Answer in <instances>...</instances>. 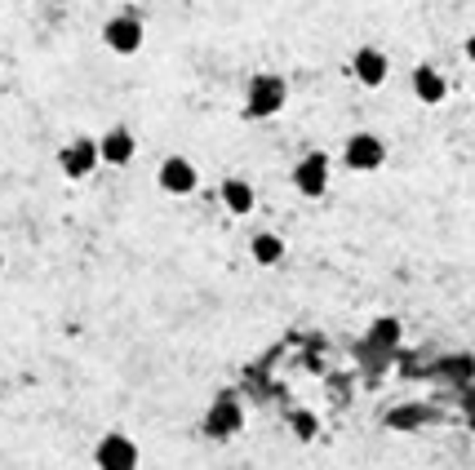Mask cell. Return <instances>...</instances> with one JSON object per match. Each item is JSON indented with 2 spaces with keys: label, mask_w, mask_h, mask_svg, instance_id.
<instances>
[{
  "label": "cell",
  "mask_w": 475,
  "mask_h": 470,
  "mask_svg": "<svg viewBox=\"0 0 475 470\" xmlns=\"http://www.w3.org/2000/svg\"><path fill=\"white\" fill-rule=\"evenodd\" d=\"M284 80L280 76H253L249 80V98H244V116L249 120H267L284 107Z\"/></svg>",
  "instance_id": "6da1fadb"
},
{
  "label": "cell",
  "mask_w": 475,
  "mask_h": 470,
  "mask_svg": "<svg viewBox=\"0 0 475 470\" xmlns=\"http://www.w3.org/2000/svg\"><path fill=\"white\" fill-rule=\"evenodd\" d=\"M98 164H103V155H98V138H72V142L58 151V169H63L72 182L89 178Z\"/></svg>",
  "instance_id": "7a4b0ae2"
},
{
  "label": "cell",
  "mask_w": 475,
  "mask_h": 470,
  "mask_svg": "<svg viewBox=\"0 0 475 470\" xmlns=\"http://www.w3.org/2000/svg\"><path fill=\"white\" fill-rule=\"evenodd\" d=\"M343 160H347V169H356V173H373V169L386 164V142H382L377 133H352L347 147H343Z\"/></svg>",
  "instance_id": "3957f363"
},
{
  "label": "cell",
  "mask_w": 475,
  "mask_h": 470,
  "mask_svg": "<svg viewBox=\"0 0 475 470\" xmlns=\"http://www.w3.org/2000/svg\"><path fill=\"white\" fill-rule=\"evenodd\" d=\"M293 187H298L307 200H320V196L329 191V155H320V151L302 155V160L293 164Z\"/></svg>",
  "instance_id": "277c9868"
},
{
  "label": "cell",
  "mask_w": 475,
  "mask_h": 470,
  "mask_svg": "<svg viewBox=\"0 0 475 470\" xmlns=\"http://www.w3.org/2000/svg\"><path fill=\"white\" fill-rule=\"evenodd\" d=\"M103 45H107L116 58L138 54V49H142V22H138L133 13H116V18H107V27H103Z\"/></svg>",
  "instance_id": "5b68a950"
},
{
  "label": "cell",
  "mask_w": 475,
  "mask_h": 470,
  "mask_svg": "<svg viewBox=\"0 0 475 470\" xmlns=\"http://www.w3.org/2000/svg\"><path fill=\"white\" fill-rule=\"evenodd\" d=\"M94 462H98V470H138V444H133L129 435L112 431V435L98 440Z\"/></svg>",
  "instance_id": "8992f818"
},
{
  "label": "cell",
  "mask_w": 475,
  "mask_h": 470,
  "mask_svg": "<svg viewBox=\"0 0 475 470\" xmlns=\"http://www.w3.org/2000/svg\"><path fill=\"white\" fill-rule=\"evenodd\" d=\"M156 182H160V191H169V196H191V191L200 187V173H196V164H191V160L169 155V160L160 164Z\"/></svg>",
  "instance_id": "52a82bcc"
},
{
  "label": "cell",
  "mask_w": 475,
  "mask_h": 470,
  "mask_svg": "<svg viewBox=\"0 0 475 470\" xmlns=\"http://www.w3.org/2000/svg\"><path fill=\"white\" fill-rule=\"evenodd\" d=\"M352 76H356L364 89H377V85H386V76H391V58H386L382 49L364 45V49H356V58H352Z\"/></svg>",
  "instance_id": "ba28073f"
},
{
  "label": "cell",
  "mask_w": 475,
  "mask_h": 470,
  "mask_svg": "<svg viewBox=\"0 0 475 470\" xmlns=\"http://www.w3.org/2000/svg\"><path fill=\"white\" fill-rule=\"evenodd\" d=\"M413 98H418V103H427V107H440V103L449 98V80H445L436 67H427V63H422V67L413 71Z\"/></svg>",
  "instance_id": "9c48e42d"
},
{
  "label": "cell",
  "mask_w": 475,
  "mask_h": 470,
  "mask_svg": "<svg viewBox=\"0 0 475 470\" xmlns=\"http://www.w3.org/2000/svg\"><path fill=\"white\" fill-rule=\"evenodd\" d=\"M133 151H138V142H133V133L129 129H107L103 138H98V155H103V164H129L133 160Z\"/></svg>",
  "instance_id": "30bf717a"
},
{
  "label": "cell",
  "mask_w": 475,
  "mask_h": 470,
  "mask_svg": "<svg viewBox=\"0 0 475 470\" xmlns=\"http://www.w3.org/2000/svg\"><path fill=\"white\" fill-rule=\"evenodd\" d=\"M240 422H244V417H240V404L232 399V395H223V399L209 408L205 431H209L214 440H227V435H236V431H240Z\"/></svg>",
  "instance_id": "8fae6325"
},
{
  "label": "cell",
  "mask_w": 475,
  "mask_h": 470,
  "mask_svg": "<svg viewBox=\"0 0 475 470\" xmlns=\"http://www.w3.org/2000/svg\"><path fill=\"white\" fill-rule=\"evenodd\" d=\"M218 196H223L227 214H236V218H249V214H253V205H258V196H253V187H249L244 178H227Z\"/></svg>",
  "instance_id": "7c38bea8"
},
{
  "label": "cell",
  "mask_w": 475,
  "mask_h": 470,
  "mask_svg": "<svg viewBox=\"0 0 475 470\" xmlns=\"http://www.w3.org/2000/svg\"><path fill=\"white\" fill-rule=\"evenodd\" d=\"M249 257H253L258 266H276V262L284 257V239H280V235H271V231L253 235V239H249Z\"/></svg>",
  "instance_id": "4fadbf2b"
},
{
  "label": "cell",
  "mask_w": 475,
  "mask_h": 470,
  "mask_svg": "<svg viewBox=\"0 0 475 470\" xmlns=\"http://www.w3.org/2000/svg\"><path fill=\"white\" fill-rule=\"evenodd\" d=\"M289 422H293V435H298V440H316V435H320V422H316L311 413H293Z\"/></svg>",
  "instance_id": "5bb4252c"
},
{
  "label": "cell",
  "mask_w": 475,
  "mask_h": 470,
  "mask_svg": "<svg viewBox=\"0 0 475 470\" xmlns=\"http://www.w3.org/2000/svg\"><path fill=\"white\" fill-rule=\"evenodd\" d=\"M373 338H377V342H395V338H400V324H395V320H377V324H373Z\"/></svg>",
  "instance_id": "9a60e30c"
},
{
  "label": "cell",
  "mask_w": 475,
  "mask_h": 470,
  "mask_svg": "<svg viewBox=\"0 0 475 470\" xmlns=\"http://www.w3.org/2000/svg\"><path fill=\"white\" fill-rule=\"evenodd\" d=\"M462 54L471 58V67H475V36H467V45H462Z\"/></svg>",
  "instance_id": "2e32d148"
},
{
  "label": "cell",
  "mask_w": 475,
  "mask_h": 470,
  "mask_svg": "<svg viewBox=\"0 0 475 470\" xmlns=\"http://www.w3.org/2000/svg\"><path fill=\"white\" fill-rule=\"evenodd\" d=\"M0 271H4V253H0Z\"/></svg>",
  "instance_id": "e0dca14e"
}]
</instances>
